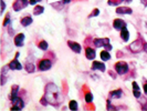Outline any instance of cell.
<instances>
[{"label": "cell", "mask_w": 147, "mask_h": 111, "mask_svg": "<svg viewBox=\"0 0 147 111\" xmlns=\"http://www.w3.org/2000/svg\"><path fill=\"white\" fill-rule=\"evenodd\" d=\"M24 38H26V36H24V33H18V35H16L15 36V44L17 46V47H22L23 46V42H24Z\"/></svg>", "instance_id": "cell-11"}, {"label": "cell", "mask_w": 147, "mask_h": 111, "mask_svg": "<svg viewBox=\"0 0 147 111\" xmlns=\"http://www.w3.org/2000/svg\"><path fill=\"white\" fill-rule=\"evenodd\" d=\"M51 67L52 61L50 59H42L38 65V68H39L40 71H48V70L51 69Z\"/></svg>", "instance_id": "cell-6"}, {"label": "cell", "mask_w": 147, "mask_h": 111, "mask_svg": "<svg viewBox=\"0 0 147 111\" xmlns=\"http://www.w3.org/2000/svg\"><path fill=\"white\" fill-rule=\"evenodd\" d=\"M129 49L132 50V52H140V51H147V44L144 41V40H140V39H137L133 42L131 46H129Z\"/></svg>", "instance_id": "cell-2"}, {"label": "cell", "mask_w": 147, "mask_h": 111, "mask_svg": "<svg viewBox=\"0 0 147 111\" xmlns=\"http://www.w3.org/2000/svg\"><path fill=\"white\" fill-rule=\"evenodd\" d=\"M100 57H101V59L103 60V61H109V60H111V53L110 51H107V50H104V51H102L101 53H100Z\"/></svg>", "instance_id": "cell-19"}, {"label": "cell", "mask_w": 147, "mask_h": 111, "mask_svg": "<svg viewBox=\"0 0 147 111\" xmlns=\"http://www.w3.org/2000/svg\"><path fill=\"white\" fill-rule=\"evenodd\" d=\"M121 38H122V40H123L124 42H127V41L129 40V31L127 30L126 27L121 30Z\"/></svg>", "instance_id": "cell-17"}, {"label": "cell", "mask_w": 147, "mask_h": 111, "mask_svg": "<svg viewBox=\"0 0 147 111\" xmlns=\"http://www.w3.org/2000/svg\"><path fill=\"white\" fill-rule=\"evenodd\" d=\"M140 2L143 3L144 7H147V0H140Z\"/></svg>", "instance_id": "cell-36"}, {"label": "cell", "mask_w": 147, "mask_h": 111, "mask_svg": "<svg viewBox=\"0 0 147 111\" xmlns=\"http://www.w3.org/2000/svg\"><path fill=\"white\" fill-rule=\"evenodd\" d=\"M106 104H106V109H107V110H115V109H116V107H113V106H112L110 99L106 101Z\"/></svg>", "instance_id": "cell-28"}, {"label": "cell", "mask_w": 147, "mask_h": 111, "mask_svg": "<svg viewBox=\"0 0 147 111\" xmlns=\"http://www.w3.org/2000/svg\"><path fill=\"white\" fill-rule=\"evenodd\" d=\"M85 57L88 58V60H94L96 57V52L93 48H90V47H86L85 48Z\"/></svg>", "instance_id": "cell-13"}, {"label": "cell", "mask_w": 147, "mask_h": 111, "mask_svg": "<svg viewBox=\"0 0 147 111\" xmlns=\"http://www.w3.org/2000/svg\"><path fill=\"white\" fill-rule=\"evenodd\" d=\"M122 96H123V90L122 89H116V90L110 92V99H119Z\"/></svg>", "instance_id": "cell-16"}, {"label": "cell", "mask_w": 147, "mask_h": 111, "mask_svg": "<svg viewBox=\"0 0 147 111\" xmlns=\"http://www.w3.org/2000/svg\"><path fill=\"white\" fill-rule=\"evenodd\" d=\"M92 70H98V71L104 72V71L106 70V67L104 65V62H101V61H93V63H92Z\"/></svg>", "instance_id": "cell-10"}, {"label": "cell", "mask_w": 147, "mask_h": 111, "mask_svg": "<svg viewBox=\"0 0 147 111\" xmlns=\"http://www.w3.org/2000/svg\"><path fill=\"white\" fill-rule=\"evenodd\" d=\"M18 91H19V86L13 84V86H12V88H11V93H10V97L18 96Z\"/></svg>", "instance_id": "cell-23"}, {"label": "cell", "mask_w": 147, "mask_h": 111, "mask_svg": "<svg viewBox=\"0 0 147 111\" xmlns=\"http://www.w3.org/2000/svg\"><path fill=\"white\" fill-rule=\"evenodd\" d=\"M67 46L71 48V50L73 52H75V53H80L82 50V47L80 44H78V42H75V41H67Z\"/></svg>", "instance_id": "cell-9"}, {"label": "cell", "mask_w": 147, "mask_h": 111, "mask_svg": "<svg viewBox=\"0 0 147 111\" xmlns=\"http://www.w3.org/2000/svg\"><path fill=\"white\" fill-rule=\"evenodd\" d=\"M116 14L117 15H132L133 10L129 7H117Z\"/></svg>", "instance_id": "cell-14"}, {"label": "cell", "mask_w": 147, "mask_h": 111, "mask_svg": "<svg viewBox=\"0 0 147 111\" xmlns=\"http://www.w3.org/2000/svg\"><path fill=\"white\" fill-rule=\"evenodd\" d=\"M114 68H115V71L117 72V74H121V76L127 74L128 70H129L128 65H127V62H125V61H118V62H116Z\"/></svg>", "instance_id": "cell-4"}, {"label": "cell", "mask_w": 147, "mask_h": 111, "mask_svg": "<svg viewBox=\"0 0 147 111\" xmlns=\"http://www.w3.org/2000/svg\"><path fill=\"white\" fill-rule=\"evenodd\" d=\"M104 48H105V50H107V51H111V50L113 49V47H112V44H107Z\"/></svg>", "instance_id": "cell-33"}, {"label": "cell", "mask_w": 147, "mask_h": 111, "mask_svg": "<svg viewBox=\"0 0 147 111\" xmlns=\"http://www.w3.org/2000/svg\"><path fill=\"white\" fill-rule=\"evenodd\" d=\"M39 1H40V0H30L29 3H30V5H37Z\"/></svg>", "instance_id": "cell-34"}, {"label": "cell", "mask_w": 147, "mask_h": 111, "mask_svg": "<svg viewBox=\"0 0 147 111\" xmlns=\"http://www.w3.org/2000/svg\"><path fill=\"white\" fill-rule=\"evenodd\" d=\"M39 48H40L41 50L45 51V50H48V48H49V44H48V42H47V41L42 40V41H40V42H39Z\"/></svg>", "instance_id": "cell-22"}, {"label": "cell", "mask_w": 147, "mask_h": 111, "mask_svg": "<svg viewBox=\"0 0 147 111\" xmlns=\"http://www.w3.org/2000/svg\"><path fill=\"white\" fill-rule=\"evenodd\" d=\"M100 15V10L97 9V8H95V9H93V11L90 14V16H88V18H93V17H96V16Z\"/></svg>", "instance_id": "cell-27"}, {"label": "cell", "mask_w": 147, "mask_h": 111, "mask_svg": "<svg viewBox=\"0 0 147 111\" xmlns=\"http://www.w3.org/2000/svg\"><path fill=\"white\" fill-rule=\"evenodd\" d=\"M140 100V98H138ZM142 101L144 102V104L142 106V110H147V100L145 99V98H142Z\"/></svg>", "instance_id": "cell-30"}, {"label": "cell", "mask_w": 147, "mask_h": 111, "mask_svg": "<svg viewBox=\"0 0 147 111\" xmlns=\"http://www.w3.org/2000/svg\"><path fill=\"white\" fill-rule=\"evenodd\" d=\"M125 27H126V22L123 19H119V18L114 19V21H113V28L115 30L121 31V30L123 29V28H125Z\"/></svg>", "instance_id": "cell-8"}, {"label": "cell", "mask_w": 147, "mask_h": 111, "mask_svg": "<svg viewBox=\"0 0 147 111\" xmlns=\"http://www.w3.org/2000/svg\"><path fill=\"white\" fill-rule=\"evenodd\" d=\"M34 70H36V66L33 63H31V62H27L26 63V71L27 72L32 74V72H34Z\"/></svg>", "instance_id": "cell-20"}, {"label": "cell", "mask_w": 147, "mask_h": 111, "mask_svg": "<svg viewBox=\"0 0 147 111\" xmlns=\"http://www.w3.org/2000/svg\"><path fill=\"white\" fill-rule=\"evenodd\" d=\"M10 101H11V110H21L24 108V101L22 100L20 97L15 96V97H10Z\"/></svg>", "instance_id": "cell-3"}, {"label": "cell", "mask_w": 147, "mask_h": 111, "mask_svg": "<svg viewBox=\"0 0 147 111\" xmlns=\"http://www.w3.org/2000/svg\"><path fill=\"white\" fill-rule=\"evenodd\" d=\"M92 101H93V95L88 91V92L85 93V102H86V104H91Z\"/></svg>", "instance_id": "cell-24"}, {"label": "cell", "mask_w": 147, "mask_h": 111, "mask_svg": "<svg viewBox=\"0 0 147 111\" xmlns=\"http://www.w3.org/2000/svg\"><path fill=\"white\" fill-rule=\"evenodd\" d=\"M71 1H72V0H63L62 2H63L64 5H66V3H69V2H71Z\"/></svg>", "instance_id": "cell-37"}, {"label": "cell", "mask_w": 147, "mask_h": 111, "mask_svg": "<svg viewBox=\"0 0 147 111\" xmlns=\"http://www.w3.org/2000/svg\"><path fill=\"white\" fill-rule=\"evenodd\" d=\"M109 74H110L113 79H116V78H117V74H115L114 71H112V70H111V71H109Z\"/></svg>", "instance_id": "cell-31"}, {"label": "cell", "mask_w": 147, "mask_h": 111, "mask_svg": "<svg viewBox=\"0 0 147 111\" xmlns=\"http://www.w3.org/2000/svg\"><path fill=\"white\" fill-rule=\"evenodd\" d=\"M3 27H8V26H10V14L8 12L6 17H5V20H3Z\"/></svg>", "instance_id": "cell-25"}, {"label": "cell", "mask_w": 147, "mask_h": 111, "mask_svg": "<svg viewBox=\"0 0 147 111\" xmlns=\"http://www.w3.org/2000/svg\"><path fill=\"white\" fill-rule=\"evenodd\" d=\"M143 89H144V93H145V95L147 96V82L145 83V84H144V87H143Z\"/></svg>", "instance_id": "cell-35"}, {"label": "cell", "mask_w": 147, "mask_h": 111, "mask_svg": "<svg viewBox=\"0 0 147 111\" xmlns=\"http://www.w3.org/2000/svg\"><path fill=\"white\" fill-rule=\"evenodd\" d=\"M28 5H30V3L29 1H27V0H16L15 2L12 3V8H13L15 11L18 12V11H21L22 9H24Z\"/></svg>", "instance_id": "cell-5"}, {"label": "cell", "mask_w": 147, "mask_h": 111, "mask_svg": "<svg viewBox=\"0 0 147 111\" xmlns=\"http://www.w3.org/2000/svg\"><path fill=\"white\" fill-rule=\"evenodd\" d=\"M44 97L48 100L49 104H52L54 107H58L61 104V100H62L59 89H58V87L54 83H48L47 84Z\"/></svg>", "instance_id": "cell-1"}, {"label": "cell", "mask_w": 147, "mask_h": 111, "mask_svg": "<svg viewBox=\"0 0 147 111\" xmlns=\"http://www.w3.org/2000/svg\"><path fill=\"white\" fill-rule=\"evenodd\" d=\"M8 66H9V69H11V70H21L22 69L21 63L17 60V58H15L13 60H11Z\"/></svg>", "instance_id": "cell-12"}, {"label": "cell", "mask_w": 147, "mask_h": 111, "mask_svg": "<svg viewBox=\"0 0 147 111\" xmlns=\"http://www.w3.org/2000/svg\"><path fill=\"white\" fill-rule=\"evenodd\" d=\"M132 87H133V91H140V87H138V83L136 81H134L132 83Z\"/></svg>", "instance_id": "cell-29"}, {"label": "cell", "mask_w": 147, "mask_h": 111, "mask_svg": "<svg viewBox=\"0 0 147 111\" xmlns=\"http://www.w3.org/2000/svg\"><path fill=\"white\" fill-rule=\"evenodd\" d=\"M5 9H6V3H5L3 0H1V14H3Z\"/></svg>", "instance_id": "cell-32"}, {"label": "cell", "mask_w": 147, "mask_h": 111, "mask_svg": "<svg viewBox=\"0 0 147 111\" xmlns=\"http://www.w3.org/2000/svg\"><path fill=\"white\" fill-rule=\"evenodd\" d=\"M107 44H110V38H96L93 40V44L95 48L105 47Z\"/></svg>", "instance_id": "cell-7"}, {"label": "cell", "mask_w": 147, "mask_h": 111, "mask_svg": "<svg viewBox=\"0 0 147 111\" xmlns=\"http://www.w3.org/2000/svg\"><path fill=\"white\" fill-rule=\"evenodd\" d=\"M69 109L70 110H78L79 109V106H78V102L75 101V100H71L70 102H69Z\"/></svg>", "instance_id": "cell-21"}, {"label": "cell", "mask_w": 147, "mask_h": 111, "mask_svg": "<svg viewBox=\"0 0 147 111\" xmlns=\"http://www.w3.org/2000/svg\"><path fill=\"white\" fill-rule=\"evenodd\" d=\"M19 56H20V53H19V52H17V53H16V58L18 59V58H19Z\"/></svg>", "instance_id": "cell-38"}, {"label": "cell", "mask_w": 147, "mask_h": 111, "mask_svg": "<svg viewBox=\"0 0 147 111\" xmlns=\"http://www.w3.org/2000/svg\"><path fill=\"white\" fill-rule=\"evenodd\" d=\"M44 12V7L43 6H40V5H38L36 7L33 8V15L34 16H40L42 15Z\"/></svg>", "instance_id": "cell-18"}, {"label": "cell", "mask_w": 147, "mask_h": 111, "mask_svg": "<svg viewBox=\"0 0 147 111\" xmlns=\"http://www.w3.org/2000/svg\"><path fill=\"white\" fill-rule=\"evenodd\" d=\"M32 22H33V19L28 15L24 16L23 18H21V20H20V23H21L22 27H28V26H30Z\"/></svg>", "instance_id": "cell-15"}, {"label": "cell", "mask_w": 147, "mask_h": 111, "mask_svg": "<svg viewBox=\"0 0 147 111\" xmlns=\"http://www.w3.org/2000/svg\"><path fill=\"white\" fill-rule=\"evenodd\" d=\"M123 1H125V0H109V5L110 6H118Z\"/></svg>", "instance_id": "cell-26"}]
</instances>
